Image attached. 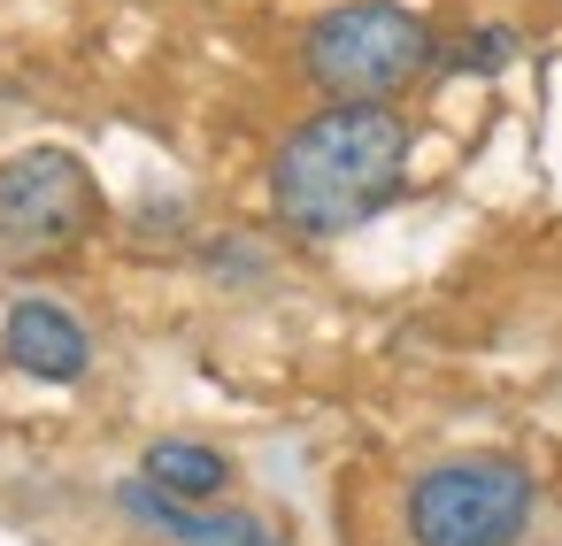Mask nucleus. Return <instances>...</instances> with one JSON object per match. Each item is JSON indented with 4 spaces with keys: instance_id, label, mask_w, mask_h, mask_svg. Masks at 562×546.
Here are the masks:
<instances>
[{
    "instance_id": "1",
    "label": "nucleus",
    "mask_w": 562,
    "mask_h": 546,
    "mask_svg": "<svg viewBox=\"0 0 562 546\" xmlns=\"http://www.w3.org/2000/svg\"><path fill=\"white\" fill-rule=\"evenodd\" d=\"M408 155H416V132L401 109L324 101L270 147V170H262L270 216L293 239H347L355 224H370L401 201Z\"/></svg>"
},
{
    "instance_id": "2",
    "label": "nucleus",
    "mask_w": 562,
    "mask_h": 546,
    "mask_svg": "<svg viewBox=\"0 0 562 546\" xmlns=\"http://www.w3.org/2000/svg\"><path fill=\"white\" fill-rule=\"evenodd\" d=\"M431 70H439V32L408 0H339L301 32V78L324 101L393 109Z\"/></svg>"
},
{
    "instance_id": "3",
    "label": "nucleus",
    "mask_w": 562,
    "mask_h": 546,
    "mask_svg": "<svg viewBox=\"0 0 562 546\" xmlns=\"http://www.w3.org/2000/svg\"><path fill=\"white\" fill-rule=\"evenodd\" d=\"M539 485L508 454H447L408 477L401 531L408 546H516L531 531Z\"/></svg>"
},
{
    "instance_id": "4",
    "label": "nucleus",
    "mask_w": 562,
    "mask_h": 546,
    "mask_svg": "<svg viewBox=\"0 0 562 546\" xmlns=\"http://www.w3.org/2000/svg\"><path fill=\"white\" fill-rule=\"evenodd\" d=\"M101 224V185L70 147H24L0 162V270H47Z\"/></svg>"
},
{
    "instance_id": "5",
    "label": "nucleus",
    "mask_w": 562,
    "mask_h": 546,
    "mask_svg": "<svg viewBox=\"0 0 562 546\" xmlns=\"http://www.w3.org/2000/svg\"><path fill=\"white\" fill-rule=\"evenodd\" d=\"M0 354H9V369H24L40 385H78L93 369V331L63 300H16L9 323H0Z\"/></svg>"
},
{
    "instance_id": "6",
    "label": "nucleus",
    "mask_w": 562,
    "mask_h": 546,
    "mask_svg": "<svg viewBox=\"0 0 562 546\" xmlns=\"http://www.w3.org/2000/svg\"><path fill=\"white\" fill-rule=\"evenodd\" d=\"M116 508H124L139 531L170 538V546H285L262 515H247V508H186V500L155 492L147 477H124V485H116Z\"/></svg>"
},
{
    "instance_id": "7",
    "label": "nucleus",
    "mask_w": 562,
    "mask_h": 546,
    "mask_svg": "<svg viewBox=\"0 0 562 546\" xmlns=\"http://www.w3.org/2000/svg\"><path fill=\"white\" fill-rule=\"evenodd\" d=\"M139 477H147L155 492H170V500L201 508V500H224L232 462H224L216 446H201V439H155V446L139 454Z\"/></svg>"
},
{
    "instance_id": "8",
    "label": "nucleus",
    "mask_w": 562,
    "mask_h": 546,
    "mask_svg": "<svg viewBox=\"0 0 562 546\" xmlns=\"http://www.w3.org/2000/svg\"><path fill=\"white\" fill-rule=\"evenodd\" d=\"M508 55H516V32H462L454 47H439V70L447 78H493V70H508Z\"/></svg>"
}]
</instances>
